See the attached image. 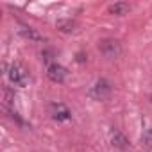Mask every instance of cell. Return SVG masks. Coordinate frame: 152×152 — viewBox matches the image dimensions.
<instances>
[{
  "label": "cell",
  "mask_w": 152,
  "mask_h": 152,
  "mask_svg": "<svg viewBox=\"0 0 152 152\" xmlns=\"http://www.w3.org/2000/svg\"><path fill=\"white\" fill-rule=\"evenodd\" d=\"M7 77H9V81H11L15 86L23 88V86L29 84V73H27V70H25L22 64H18V63L11 64V68L7 70Z\"/></svg>",
  "instance_id": "1"
},
{
  "label": "cell",
  "mask_w": 152,
  "mask_h": 152,
  "mask_svg": "<svg viewBox=\"0 0 152 152\" xmlns=\"http://www.w3.org/2000/svg\"><path fill=\"white\" fill-rule=\"evenodd\" d=\"M99 50H100L102 56L107 57V59H115V57H118L120 52H122L120 43L115 41V39H102V41L99 43Z\"/></svg>",
  "instance_id": "2"
},
{
  "label": "cell",
  "mask_w": 152,
  "mask_h": 152,
  "mask_svg": "<svg viewBox=\"0 0 152 152\" xmlns=\"http://www.w3.org/2000/svg\"><path fill=\"white\" fill-rule=\"evenodd\" d=\"M47 75H48V79H50L52 83L61 84V83H64V79H66V70H64L61 64L52 63V64H48V68H47Z\"/></svg>",
  "instance_id": "3"
},
{
  "label": "cell",
  "mask_w": 152,
  "mask_h": 152,
  "mask_svg": "<svg viewBox=\"0 0 152 152\" xmlns=\"http://www.w3.org/2000/svg\"><path fill=\"white\" fill-rule=\"evenodd\" d=\"M50 115H52V118L57 120V122H64V120H68V118L72 116L70 109H68L63 102H54V104L50 106Z\"/></svg>",
  "instance_id": "4"
},
{
  "label": "cell",
  "mask_w": 152,
  "mask_h": 152,
  "mask_svg": "<svg viewBox=\"0 0 152 152\" xmlns=\"http://www.w3.org/2000/svg\"><path fill=\"white\" fill-rule=\"evenodd\" d=\"M93 97L95 99H99V100H106L109 95H111V86H109V83L107 81H104V79H100L95 86H93Z\"/></svg>",
  "instance_id": "5"
},
{
  "label": "cell",
  "mask_w": 152,
  "mask_h": 152,
  "mask_svg": "<svg viewBox=\"0 0 152 152\" xmlns=\"http://www.w3.org/2000/svg\"><path fill=\"white\" fill-rule=\"evenodd\" d=\"M111 143H113L116 148H120V150H127V148H129L127 138H125L118 129H111Z\"/></svg>",
  "instance_id": "6"
},
{
  "label": "cell",
  "mask_w": 152,
  "mask_h": 152,
  "mask_svg": "<svg viewBox=\"0 0 152 152\" xmlns=\"http://www.w3.org/2000/svg\"><path fill=\"white\" fill-rule=\"evenodd\" d=\"M20 34L23 36V38H27L29 41H43V36L36 31V29H32V27H27V25H22V29H20Z\"/></svg>",
  "instance_id": "7"
},
{
  "label": "cell",
  "mask_w": 152,
  "mask_h": 152,
  "mask_svg": "<svg viewBox=\"0 0 152 152\" xmlns=\"http://www.w3.org/2000/svg\"><path fill=\"white\" fill-rule=\"evenodd\" d=\"M129 9H131V6L125 4V2H116V4H113V6L107 7V11H109L111 15H116V16H124V15H127Z\"/></svg>",
  "instance_id": "8"
},
{
  "label": "cell",
  "mask_w": 152,
  "mask_h": 152,
  "mask_svg": "<svg viewBox=\"0 0 152 152\" xmlns=\"http://www.w3.org/2000/svg\"><path fill=\"white\" fill-rule=\"evenodd\" d=\"M56 25L61 32H73L75 31V22H72V20H59Z\"/></svg>",
  "instance_id": "9"
},
{
  "label": "cell",
  "mask_w": 152,
  "mask_h": 152,
  "mask_svg": "<svg viewBox=\"0 0 152 152\" xmlns=\"http://www.w3.org/2000/svg\"><path fill=\"white\" fill-rule=\"evenodd\" d=\"M141 143L147 147V148H152V127H147L141 134Z\"/></svg>",
  "instance_id": "10"
},
{
  "label": "cell",
  "mask_w": 152,
  "mask_h": 152,
  "mask_svg": "<svg viewBox=\"0 0 152 152\" xmlns=\"http://www.w3.org/2000/svg\"><path fill=\"white\" fill-rule=\"evenodd\" d=\"M147 152H152V148H147Z\"/></svg>",
  "instance_id": "11"
},
{
  "label": "cell",
  "mask_w": 152,
  "mask_h": 152,
  "mask_svg": "<svg viewBox=\"0 0 152 152\" xmlns=\"http://www.w3.org/2000/svg\"><path fill=\"white\" fill-rule=\"evenodd\" d=\"M150 100H152V95H150Z\"/></svg>",
  "instance_id": "12"
}]
</instances>
